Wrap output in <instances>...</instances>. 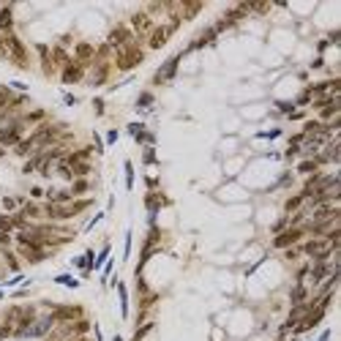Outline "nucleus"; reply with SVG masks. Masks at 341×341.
Masks as SVG:
<instances>
[{"label":"nucleus","instance_id":"1","mask_svg":"<svg viewBox=\"0 0 341 341\" xmlns=\"http://www.w3.org/2000/svg\"><path fill=\"white\" fill-rule=\"evenodd\" d=\"M90 208V199H77V202H69V205H52L49 202L47 208H44V213H47L49 218H55V221H66V218H74L79 216L82 210Z\"/></svg>","mask_w":341,"mask_h":341},{"label":"nucleus","instance_id":"2","mask_svg":"<svg viewBox=\"0 0 341 341\" xmlns=\"http://www.w3.org/2000/svg\"><path fill=\"white\" fill-rule=\"evenodd\" d=\"M0 55H8L17 66H28V49L14 33L0 36Z\"/></svg>","mask_w":341,"mask_h":341},{"label":"nucleus","instance_id":"3","mask_svg":"<svg viewBox=\"0 0 341 341\" xmlns=\"http://www.w3.org/2000/svg\"><path fill=\"white\" fill-rule=\"evenodd\" d=\"M60 128H63V126H55V123H41V126H38V128L30 134V142L36 145V153L55 145L57 137H60Z\"/></svg>","mask_w":341,"mask_h":341},{"label":"nucleus","instance_id":"4","mask_svg":"<svg viewBox=\"0 0 341 341\" xmlns=\"http://www.w3.org/2000/svg\"><path fill=\"white\" fill-rule=\"evenodd\" d=\"M180 22H183V19H180L178 14H175L169 25H156V28L150 30V36H147V47H150V49H161L164 44L169 41V36H172L175 30L180 28Z\"/></svg>","mask_w":341,"mask_h":341},{"label":"nucleus","instance_id":"5","mask_svg":"<svg viewBox=\"0 0 341 341\" xmlns=\"http://www.w3.org/2000/svg\"><path fill=\"white\" fill-rule=\"evenodd\" d=\"M142 60H145V52L140 49V44H131V47L123 49V52H115V66H118L120 71H131L134 66H140Z\"/></svg>","mask_w":341,"mask_h":341},{"label":"nucleus","instance_id":"6","mask_svg":"<svg viewBox=\"0 0 341 341\" xmlns=\"http://www.w3.org/2000/svg\"><path fill=\"white\" fill-rule=\"evenodd\" d=\"M25 123H22V118H17V120H11V123H6L3 128H0V145L3 147H17L25 137Z\"/></svg>","mask_w":341,"mask_h":341},{"label":"nucleus","instance_id":"7","mask_svg":"<svg viewBox=\"0 0 341 341\" xmlns=\"http://www.w3.org/2000/svg\"><path fill=\"white\" fill-rule=\"evenodd\" d=\"M107 44H109L112 52H123V49H128L131 44H137V36L131 33V28H123V25H118V28H112L109 38H107Z\"/></svg>","mask_w":341,"mask_h":341},{"label":"nucleus","instance_id":"8","mask_svg":"<svg viewBox=\"0 0 341 341\" xmlns=\"http://www.w3.org/2000/svg\"><path fill=\"white\" fill-rule=\"evenodd\" d=\"M303 254H308V257L314 259H327L330 254H333V249H330V243H327L325 237H317V240H308V243H303Z\"/></svg>","mask_w":341,"mask_h":341},{"label":"nucleus","instance_id":"9","mask_svg":"<svg viewBox=\"0 0 341 341\" xmlns=\"http://www.w3.org/2000/svg\"><path fill=\"white\" fill-rule=\"evenodd\" d=\"M52 325H55V320H52V314H47V317H41V320H33L25 330H22V336H30V339H41V336H49V330H52Z\"/></svg>","mask_w":341,"mask_h":341},{"label":"nucleus","instance_id":"10","mask_svg":"<svg viewBox=\"0 0 341 341\" xmlns=\"http://www.w3.org/2000/svg\"><path fill=\"white\" fill-rule=\"evenodd\" d=\"M156 25H153V17L147 14V11H137V14L131 17V33L134 36H150V30H153Z\"/></svg>","mask_w":341,"mask_h":341},{"label":"nucleus","instance_id":"11","mask_svg":"<svg viewBox=\"0 0 341 341\" xmlns=\"http://www.w3.org/2000/svg\"><path fill=\"white\" fill-rule=\"evenodd\" d=\"M60 79L66 85L82 82V79H85V66H82V63H77V60H69L66 66H63V71H60Z\"/></svg>","mask_w":341,"mask_h":341},{"label":"nucleus","instance_id":"12","mask_svg":"<svg viewBox=\"0 0 341 341\" xmlns=\"http://www.w3.org/2000/svg\"><path fill=\"white\" fill-rule=\"evenodd\" d=\"M298 240H303V230H300V227H292V230H284L273 237V246H276V249H289V246H295Z\"/></svg>","mask_w":341,"mask_h":341},{"label":"nucleus","instance_id":"13","mask_svg":"<svg viewBox=\"0 0 341 341\" xmlns=\"http://www.w3.org/2000/svg\"><path fill=\"white\" fill-rule=\"evenodd\" d=\"M82 317V306H60L52 311V320L55 322H74Z\"/></svg>","mask_w":341,"mask_h":341},{"label":"nucleus","instance_id":"14","mask_svg":"<svg viewBox=\"0 0 341 341\" xmlns=\"http://www.w3.org/2000/svg\"><path fill=\"white\" fill-rule=\"evenodd\" d=\"M308 273H311V284H322V281H325V276L336 273V268H330L325 259H317V262L308 268Z\"/></svg>","mask_w":341,"mask_h":341},{"label":"nucleus","instance_id":"15","mask_svg":"<svg viewBox=\"0 0 341 341\" xmlns=\"http://www.w3.org/2000/svg\"><path fill=\"white\" fill-rule=\"evenodd\" d=\"M74 60L82 63V66H88L90 60H96V47H93V44H88V41L77 44V47H74Z\"/></svg>","mask_w":341,"mask_h":341},{"label":"nucleus","instance_id":"16","mask_svg":"<svg viewBox=\"0 0 341 341\" xmlns=\"http://www.w3.org/2000/svg\"><path fill=\"white\" fill-rule=\"evenodd\" d=\"M178 63H180V55H175L169 63H164V69H161L159 74L153 77V82H167V79H172L175 71H178Z\"/></svg>","mask_w":341,"mask_h":341},{"label":"nucleus","instance_id":"17","mask_svg":"<svg viewBox=\"0 0 341 341\" xmlns=\"http://www.w3.org/2000/svg\"><path fill=\"white\" fill-rule=\"evenodd\" d=\"M14 30V11L11 6H3L0 8V36H8Z\"/></svg>","mask_w":341,"mask_h":341},{"label":"nucleus","instance_id":"18","mask_svg":"<svg viewBox=\"0 0 341 341\" xmlns=\"http://www.w3.org/2000/svg\"><path fill=\"white\" fill-rule=\"evenodd\" d=\"M38 55H41V66H44V71H47V74H52V71H55V63H52V52H49V47H38Z\"/></svg>","mask_w":341,"mask_h":341},{"label":"nucleus","instance_id":"19","mask_svg":"<svg viewBox=\"0 0 341 341\" xmlns=\"http://www.w3.org/2000/svg\"><path fill=\"white\" fill-rule=\"evenodd\" d=\"M107 77H109V63H98V66H96V74H93L90 82L93 85H104Z\"/></svg>","mask_w":341,"mask_h":341},{"label":"nucleus","instance_id":"20","mask_svg":"<svg viewBox=\"0 0 341 341\" xmlns=\"http://www.w3.org/2000/svg\"><path fill=\"white\" fill-rule=\"evenodd\" d=\"M213 38H216V30L210 28V30H205V33H202L199 38H197V41L191 44V47H188V49H199V47H205V44H210V41H213Z\"/></svg>","mask_w":341,"mask_h":341},{"label":"nucleus","instance_id":"21","mask_svg":"<svg viewBox=\"0 0 341 341\" xmlns=\"http://www.w3.org/2000/svg\"><path fill=\"white\" fill-rule=\"evenodd\" d=\"M88 191H90V183L85 180V178H77V180H74V186H71V194H74V197L88 194Z\"/></svg>","mask_w":341,"mask_h":341},{"label":"nucleus","instance_id":"22","mask_svg":"<svg viewBox=\"0 0 341 341\" xmlns=\"http://www.w3.org/2000/svg\"><path fill=\"white\" fill-rule=\"evenodd\" d=\"M161 205H167V199H164L161 194H147V208H150V213H153V216H156V210H159Z\"/></svg>","mask_w":341,"mask_h":341},{"label":"nucleus","instance_id":"23","mask_svg":"<svg viewBox=\"0 0 341 341\" xmlns=\"http://www.w3.org/2000/svg\"><path fill=\"white\" fill-rule=\"evenodd\" d=\"M41 213H44V210L38 208V205H33V202H30V205H25V208H22L19 216H22V218H38Z\"/></svg>","mask_w":341,"mask_h":341},{"label":"nucleus","instance_id":"24","mask_svg":"<svg viewBox=\"0 0 341 341\" xmlns=\"http://www.w3.org/2000/svg\"><path fill=\"white\" fill-rule=\"evenodd\" d=\"M52 63H57V66H66L69 63V55H66L63 47H52Z\"/></svg>","mask_w":341,"mask_h":341},{"label":"nucleus","instance_id":"25","mask_svg":"<svg viewBox=\"0 0 341 341\" xmlns=\"http://www.w3.org/2000/svg\"><path fill=\"white\" fill-rule=\"evenodd\" d=\"M44 118H47V112L44 109H33V112H28V115L22 118V123H41Z\"/></svg>","mask_w":341,"mask_h":341},{"label":"nucleus","instance_id":"26","mask_svg":"<svg viewBox=\"0 0 341 341\" xmlns=\"http://www.w3.org/2000/svg\"><path fill=\"white\" fill-rule=\"evenodd\" d=\"M71 172H74V178H85V175H90V164L88 161H79V164L71 167Z\"/></svg>","mask_w":341,"mask_h":341},{"label":"nucleus","instance_id":"27","mask_svg":"<svg viewBox=\"0 0 341 341\" xmlns=\"http://www.w3.org/2000/svg\"><path fill=\"white\" fill-rule=\"evenodd\" d=\"M11 98H14V93H11V88H0V112L6 109L8 104H11Z\"/></svg>","mask_w":341,"mask_h":341},{"label":"nucleus","instance_id":"28","mask_svg":"<svg viewBox=\"0 0 341 341\" xmlns=\"http://www.w3.org/2000/svg\"><path fill=\"white\" fill-rule=\"evenodd\" d=\"M303 300H306V287H303V284H298V287L292 289V303H298V306H300Z\"/></svg>","mask_w":341,"mask_h":341},{"label":"nucleus","instance_id":"29","mask_svg":"<svg viewBox=\"0 0 341 341\" xmlns=\"http://www.w3.org/2000/svg\"><path fill=\"white\" fill-rule=\"evenodd\" d=\"M14 227V216H0V232H11Z\"/></svg>","mask_w":341,"mask_h":341},{"label":"nucleus","instance_id":"30","mask_svg":"<svg viewBox=\"0 0 341 341\" xmlns=\"http://www.w3.org/2000/svg\"><path fill=\"white\" fill-rule=\"evenodd\" d=\"M19 205H22V199H19V197H6V199H3V208H6L8 213H11V210H17Z\"/></svg>","mask_w":341,"mask_h":341},{"label":"nucleus","instance_id":"31","mask_svg":"<svg viewBox=\"0 0 341 341\" xmlns=\"http://www.w3.org/2000/svg\"><path fill=\"white\" fill-rule=\"evenodd\" d=\"M3 257H6V265L11 268V270H19V262H17V257L8 249H3Z\"/></svg>","mask_w":341,"mask_h":341},{"label":"nucleus","instance_id":"32","mask_svg":"<svg viewBox=\"0 0 341 341\" xmlns=\"http://www.w3.org/2000/svg\"><path fill=\"white\" fill-rule=\"evenodd\" d=\"M118 292H120V306H123V314H128V298H126V287L118 281Z\"/></svg>","mask_w":341,"mask_h":341},{"label":"nucleus","instance_id":"33","mask_svg":"<svg viewBox=\"0 0 341 341\" xmlns=\"http://www.w3.org/2000/svg\"><path fill=\"white\" fill-rule=\"evenodd\" d=\"M317 167H320L317 161H303V164H298V172H314Z\"/></svg>","mask_w":341,"mask_h":341},{"label":"nucleus","instance_id":"34","mask_svg":"<svg viewBox=\"0 0 341 341\" xmlns=\"http://www.w3.org/2000/svg\"><path fill=\"white\" fill-rule=\"evenodd\" d=\"M300 205H303V194H300V197H292V199L287 202V210L292 213V210H298V208H300Z\"/></svg>","mask_w":341,"mask_h":341},{"label":"nucleus","instance_id":"35","mask_svg":"<svg viewBox=\"0 0 341 341\" xmlns=\"http://www.w3.org/2000/svg\"><path fill=\"white\" fill-rule=\"evenodd\" d=\"M126 186H128V188L134 186V167H131V164H126Z\"/></svg>","mask_w":341,"mask_h":341},{"label":"nucleus","instance_id":"36","mask_svg":"<svg viewBox=\"0 0 341 341\" xmlns=\"http://www.w3.org/2000/svg\"><path fill=\"white\" fill-rule=\"evenodd\" d=\"M150 327H153V325H142L140 330H137V336H134V341H142L147 336V330H150Z\"/></svg>","mask_w":341,"mask_h":341},{"label":"nucleus","instance_id":"37","mask_svg":"<svg viewBox=\"0 0 341 341\" xmlns=\"http://www.w3.org/2000/svg\"><path fill=\"white\" fill-rule=\"evenodd\" d=\"M0 246H3V249L11 246V232H0Z\"/></svg>","mask_w":341,"mask_h":341},{"label":"nucleus","instance_id":"38","mask_svg":"<svg viewBox=\"0 0 341 341\" xmlns=\"http://www.w3.org/2000/svg\"><path fill=\"white\" fill-rule=\"evenodd\" d=\"M107 257H109V249H104V251H101V254H98V259H96V262H93V268H101V262H104Z\"/></svg>","mask_w":341,"mask_h":341},{"label":"nucleus","instance_id":"39","mask_svg":"<svg viewBox=\"0 0 341 341\" xmlns=\"http://www.w3.org/2000/svg\"><path fill=\"white\" fill-rule=\"evenodd\" d=\"M156 161V153H153V147H147L145 150V164H153Z\"/></svg>","mask_w":341,"mask_h":341},{"label":"nucleus","instance_id":"40","mask_svg":"<svg viewBox=\"0 0 341 341\" xmlns=\"http://www.w3.org/2000/svg\"><path fill=\"white\" fill-rule=\"evenodd\" d=\"M150 101H153V96H150V93H145V96H140V101H137V104H140V107H147Z\"/></svg>","mask_w":341,"mask_h":341},{"label":"nucleus","instance_id":"41","mask_svg":"<svg viewBox=\"0 0 341 341\" xmlns=\"http://www.w3.org/2000/svg\"><path fill=\"white\" fill-rule=\"evenodd\" d=\"M57 281H60V284H69V287H77V281L71 279V276H60Z\"/></svg>","mask_w":341,"mask_h":341},{"label":"nucleus","instance_id":"42","mask_svg":"<svg viewBox=\"0 0 341 341\" xmlns=\"http://www.w3.org/2000/svg\"><path fill=\"white\" fill-rule=\"evenodd\" d=\"M308 101H311V96H308V90H306V93H303V96L298 98V104H308Z\"/></svg>","mask_w":341,"mask_h":341},{"label":"nucleus","instance_id":"43","mask_svg":"<svg viewBox=\"0 0 341 341\" xmlns=\"http://www.w3.org/2000/svg\"><path fill=\"white\" fill-rule=\"evenodd\" d=\"M3 156H6V147H3V145H0V159H3Z\"/></svg>","mask_w":341,"mask_h":341}]
</instances>
